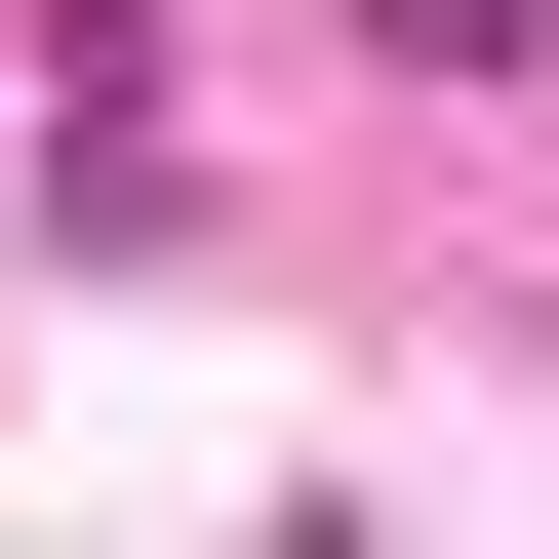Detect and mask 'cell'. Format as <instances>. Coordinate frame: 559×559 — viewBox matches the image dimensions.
Listing matches in <instances>:
<instances>
[{"label": "cell", "instance_id": "1", "mask_svg": "<svg viewBox=\"0 0 559 559\" xmlns=\"http://www.w3.org/2000/svg\"><path fill=\"white\" fill-rule=\"evenodd\" d=\"M520 40H559V0H400V81H520Z\"/></svg>", "mask_w": 559, "mask_h": 559}]
</instances>
